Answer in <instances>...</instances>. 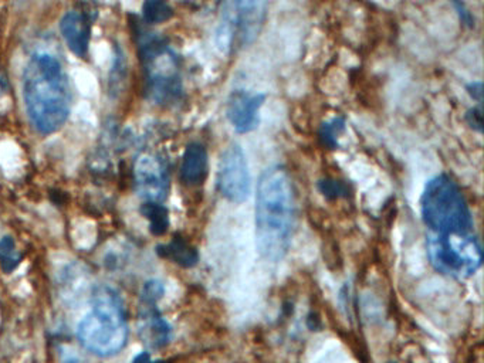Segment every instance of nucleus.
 I'll use <instances>...</instances> for the list:
<instances>
[{
  "label": "nucleus",
  "instance_id": "obj_1",
  "mask_svg": "<svg viewBox=\"0 0 484 363\" xmlns=\"http://www.w3.org/2000/svg\"><path fill=\"white\" fill-rule=\"evenodd\" d=\"M295 191L286 168L276 165L264 170L256 193V242L260 255L272 262L288 251L295 225Z\"/></svg>",
  "mask_w": 484,
  "mask_h": 363
},
{
  "label": "nucleus",
  "instance_id": "obj_2",
  "mask_svg": "<svg viewBox=\"0 0 484 363\" xmlns=\"http://www.w3.org/2000/svg\"><path fill=\"white\" fill-rule=\"evenodd\" d=\"M23 96L34 128L49 135L59 131L70 114V85L61 63L49 53H36L26 66Z\"/></svg>",
  "mask_w": 484,
  "mask_h": 363
},
{
  "label": "nucleus",
  "instance_id": "obj_3",
  "mask_svg": "<svg viewBox=\"0 0 484 363\" xmlns=\"http://www.w3.org/2000/svg\"><path fill=\"white\" fill-rule=\"evenodd\" d=\"M125 316L119 297L112 290L100 287L93 295L91 311L78 323V342L97 356L108 357L118 353L128 339Z\"/></svg>",
  "mask_w": 484,
  "mask_h": 363
},
{
  "label": "nucleus",
  "instance_id": "obj_4",
  "mask_svg": "<svg viewBox=\"0 0 484 363\" xmlns=\"http://www.w3.org/2000/svg\"><path fill=\"white\" fill-rule=\"evenodd\" d=\"M422 220L430 233L462 235L473 232L469 203L456 182L442 173L430 179L420 196Z\"/></svg>",
  "mask_w": 484,
  "mask_h": 363
},
{
  "label": "nucleus",
  "instance_id": "obj_5",
  "mask_svg": "<svg viewBox=\"0 0 484 363\" xmlns=\"http://www.w3.org/2000/svg\"><path fill=\"white\" fill-rule=\"evenodd\" d=\"M269 0H222L216 29L220 52L233 54L254 43L267 16Z\"/></svg>",
  "mask_w": 484,
  "mask_h": 363
},
{
  "label": "nucleus",
  "instance_id": "obj_6",
  "mask_svg": "<svg viewBox=\"0 0 484 363\" xmlns=\"http://www.w3.org/2000/svg\"><path fill=\"white\" fill-rule=\"evenodd\" d=\"M147 74V91L158 104H173L182 96V80L176 54L161 37H147L140 45Z\"/></svg>",
  "mask_w": 484,
  "mask_h": 363
},
{
  "label": "nucleus",
  "instance_id": "obj_7",
  "mask_svg": "<svg viewBox=\"0 0 484 363\" xmlns=\"http://www.w3.org/2000/svg\"><path fill=\"white\" fill-rule=\"evenodd\" d=\"M427 255L440 274L464 280L481 267V246L473 233L434 235L427 237Z\"/></svg>",
  "mask_w": 484,
  "mask_h": 363
},
{
  "label": "nucleus",
  "instance_id": "obj_8",
  "mask_svg": "<svg viewBox=\"0 0 484 363\" xmlns=\"http://www.w3.org/2000/svg\"><path fill=\"white\" fill-rule=\"evenodd\" d=\"M217 189L226 200L243 203L251 193V176L247 158L237 144H232L220 156L217 166Z\"/></svg>",
  "mask_w": 484,
  "mask_h": 363
},
{
  "label": "nucleus",
  "instance_id": "obj_9",
  "mask_svg": "<svg viewBox=\"0 0 484 363\" xmlns=\"http://www.w3.org/2000/svg\"><path fill=\"white\" fill-rule=\"evenodd\" d=\"M137 192L147 202L162 203L169 193V175L163 161L154 154H142L134 166Z\"/></svg>",
  "mask_w": 484,
  "mask_h": 363
},
{
  "label": "nucleus",
  "instance_id": "obj_10",
  "mask_svg": "<svg viewBox=\"0 0 484 363\" xmlns=\"http://www.w3.org/2000/svg\"><path fill=\"white\" fill-rule=\"evenodd\" d=\"M266 101V96L236 89L230 94L226 105V117L236 132L249 133L260 122V110Z\"/></svg>",
  "mask_w": 484,
  "mask_h": 363
},
{
  "label": "nucleus",
  "instance_id": "obj_11",
  "mask_svg": "<svg viewBox=\"0 0 484 363\" xmlns=\"http://www.w3.org/2000/svg\"><path fill=\"white\" fill-rule=\"evenodd\" d=\"M60 30L67 47L75 56L85 57L91 38V19L88 15L81 10L67 12L61 19Z\"/></svg>",
  "mask_w": 484,
  "mask_h": 363
},
{
  "label": "nucleus",
  "instance_id": "obj_12",
  "mask_svg": "<svg viewBox=\"0 0 484 363\" xmlns=\"http://www.w3.org/2000/svg\"><path fill=\"white\" fill-rule=\"evenodd\" d=\"M209 173V156L206 148L199 142H192L186 147L182 165L181 179L186 186L195 188L205 184Z\"/></svg>",
  "mask_w": 484,
  "mask_h": 363
},
{
  "label": "nucleus",
  "instance_id": "obj_13",
  "mask_svg": "<svg viewBox=\"0 0 484 363\" xmlns=\"http://www.w3.org/2000/svg\"><path fill=\"white\" fill-rule=\"evenodd\" d=\"M141 335L151 348L165 346L172 336L169 324L152 304H145V309L141 313Z\"/></svg>",
  "mask_w": 484,
  "mask_h": 363
},
{
  "label": "nucleus",
  "instance_id": "obj_14",
  "mask_svg": "<svg viewBox=\"0 0 484 363\" xmlns=\"http://www.w3.org/2000/svg\"><path fill=\"white\" fill-rule=\"evenodd\" d=\"M156 253L184 268H192L199 261L198 250L181 236H175L168 244L158 246Z\"/></svg>",
  "mask_w": 484,
  "mask_h": 363
},
{
  "label": "nucleus",
  "instance_id": "obj_15",
  "mask_svg": "<svg viewBox=\"0 0 484 363\" xmlns=\"http://www.w3.org/2000/svg\"><path fill=\"white\" fill-rule=\"evenodd\" d=\"M142 216L149 221V230L154 236H163L169 227V213L162 203L147 202L141 207Z\"/></svg>",
  "mask_w": 484,
  "mask_h": 363
},
{
  "label": "nucleus",
  "instance_id": "obj_16",
  "mask_svg": "<svg viewBox=\"0 0 484 363\" xmlns=\"http://www.w3.org/2000/svg\"><path fill=\"white\" fill-rule=\"evenodd\" d=\"M20 253L16 247V243L12 237L6 236L0 240V267L9 274L20 264Z\"/></svg>",
  "mask_w": 484,
  "mask_h": 363
},
{
  "label": "nucleus",
  "instance_id": "obj_17",
  "mask_svg": "<svg viewBox=\"0 0 484 363\" xmlns=\"http://www.w3.org/2000/svg\"><path fill=\"white\" fill-rule=\"evenodd\" d=\"M173 16L172 8L166 0H145L144 3V19L148 23L158 24L169 20Z\"/></svg>",
  "mask_w": 484,
  "mask_h": 363
},
{
  "label": "nucleus",
  "instance_id": "obj_18",
  "mask_svg": "<svg viewBox=\"0 0 484 363\" xmlns=\"http://www.w3.org/2000/svg\"><path fill=\"white\" fill-rule=\"evenodd\" d=\"M344 128H345V122L341 118H335V119L324 124L321 131H320V138H321L323 144L330 147L331 149H334L337 147L338 136L341 135Z\"/></svg>",
  "mask_w": 484,
  "mask_h": 363
},
{
  "label": "nucleus",
  "instance_id": "obj_19",
  "mask_svg": "<svg viewBox=\"0 0 484 363\" xmlns=\"http://www.w3.org/2000/svg\"><path fill=\"white\" fill-rule=\"evenodd\" d=\"M320 191L321 193L328 199H338L342 196H346L348 191L346 188L338 180L334 179H325L320 182Z\"/></svg>",
  "mask_w": 484,
  "mask_h": 363
},
{
  "label": "nucleus",
  "instance_id": "obj_20",
  "mask_svg": "<svg viewBox=\"0 0 484 363\" xmlns=\"http://www.w3.org/2000/svg\"><path fill=\"white\" fill-rule=\"evenodd\" d=\"M165 294V287L161 281H156V280H152V281H148L145 286H144V290H142V301L144 304H152L155 305Z\"/></svg>",
  "mask_w": 484,
  "mask_h": 363
},
{
  "label": "nucleus",
  "instance_id": "obj_21",
  "mask_svg": "<svg viewBox=\"0 0 484 363\" xmlns=\"http://www.w3.org/2000/svg\"><path fill=\"white\" fill-rule=\"evenodd\" d=\"M452 3H453V6H455V9H456V12H457V15H459V17H460V20H462L466 26L471 27L474 20H473V17H471V13L469 12V9L466 8V5L463 3V0H452Z\"/></svg>",
  "mask_w": 484,
  "mask_h": 363
},
{
  "label": "nucleus",
  "instance_id": "obj_22",
  "mask_svg": "<svg viewBox=\"0 0 484 363\" xmlns=\"http://www.w3.org/2000/svg\"><path fill=\"white\" fill-rule=\"evenodd\" d=\"M466 118H467L469 125H470L473 129H476L477 132H481V129H483V115H481V108H480V107H478V108L470 110V111L467 112Z\"/></svg>",
  "mask_w": 484,
  "mask_h": 363
},
{
  "label": "nucleus",
  "instance_id": "obj_23",
  "mask_svg": "<svg viewBox=\"0 0 484 363\" xmlns=\"http://www.w3.org/2000/svg\"><path fill=\"white\" fill-rule=\"evenodd\" d=\"M467 93H469L474 100H477V103L481 105V103H483V84H481L480 81L469 84V85H467Z\"/></svg>",
  "mask_w": 484,
  "mask_h": 363
},
{
  "label": "nucleus",
  "instance_id": "obj_24",
  "mask_svg": "<svg viewBox=\"0 0 484 363\" xmlns=\"http://www.w3.org/2000/svg\"><path fill=\"white\" fill-rule=\"evenodd\" d=\"M132 363H159V362H154V360L151 359V356H149L148 352H142L141 355H138V356L134 359V362H132Z\"/></svg>",
  "mask_w": 484,
  "mask_h": 363
}]
</instances>
